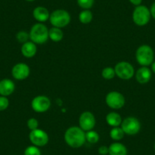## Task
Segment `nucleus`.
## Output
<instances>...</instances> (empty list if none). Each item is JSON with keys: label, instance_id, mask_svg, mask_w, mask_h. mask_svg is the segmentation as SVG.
Instances as JSON below:
<instances>
[{"label": "nucleus", "instance_id": "f257e3e1", "mask_svg": "<svg viewBox=\"0 0 155 155\" xmlns=\"http://www.w3.org/2000/svg\"><path fill=\"white\" fill-rule=\"evenodd\" d=\"M64 139L69 147L72 148H78L85 143V132L80 127L71 126L65 131Z\"/></svg>", "mask_w": 155, "mask_h": 155}, {"label": "nucleus", "instance_id": "f03ea898", "mask_svg": "<svg viewBox=\"0 0 155 155\" xmlns=\"http://www.w3.org/2000/svg\"><path fill=\"white\" fill-rule=\"evenodd\" d=\"M30 40L35 44H44L49 40V29L43 23L32 26L29 33Z\"/></svg>", "mask_w": 155, "mask_h": 155}, {"label": "nucleus", "instance_id": "7ed1b4c3", "mask_svg": "<svg viewBox=\"0 0 155 155\" xmlns=\"http://www.w3.org/2000/svg\"><path fill=\"white\" fill-rule=\"evenodd\" d=\"M137 62L141 66H148L152 64L154 59V53L150 46L141 45L137 49L135 53Z\"/></svg>", "mask_w": 155, "mask_h": 155}, {"label": "nucleus", "instance_id": "20e7f679", "mask_svg": "<svg viewBox=\"0 0 155 155\" xmlns=\"http://www.w3.org/2000/svg\"><path fill=\"white\" fill-rule=\"evenodd\" d=\"M49 19L53 27L62 28L69 25L71 16L66 10L56 9L50 14Z\"/></svg>", "mask_w": 155, "mask_h": 155}, {"label": "nucleus", "instance_id": "39448f33", "mask_svg": "<svg viewBox=\"0 0 155 155\" xmlns=\"http://www.w3.org/2000/svg\"><path fill=\"white\" fill-rule=\"evenodd\" d=\"M151 18L150 9L145 5H140L135 7L132 13V20L134 23L140 27L147 25Z\"/></svg>", "mask_w": 155, "mask_h": 155}, {"label": "nucleus", "instance_id": "423d86ee", "mask_svg": "<svg viewBox=\"0 0 155 155\" xmlns=\"http://www.w3.org/2000/svg\"><path fill=\"white\" fill-rule=\"evenodd\" d=\"M115 72L116 75L120 79L129 80L135 74V69L131 63L128 62H120L115 65Z\"/></svg>", "mask_w": 155, "mask_h": 155}, {"label": "nucleus", "instance_id": "0eeeda50", "mask_svg": "<svg viewBox=\"0 0 155 155\" xmlns=\"http://www.w3.org/2000/svg\"><path fill=\"white\" fill-rule=\"evenodd\" d=\"M121 128L126 135H135L141 130V123L135 117L129 116L123 120Z\"/></svg>", "mask_w": 155, "mask_h": 155}, {"label": "nucleus", "instance_id": "6e6552de", "mask_svg": "<svg viewBox=\"0 0 155 155\" xmlns=\"http://www.w3.org/2000/svg\"><path fill=\"white\" fill-rule=\"evenodd\" d=\"M105 101L107 105L113 110H120L126 104L125 97L118 91H111L107 94Z\"/></svg>", "mask_w": 155, "mask_h": 155}, {"label": "nucleus", "instance_id": "1a4fd4ad", "mask_svg": "<svg viewBox=\"0 0 155 155\" xmlns=\"http://www.w3.org/2000/svg\"><path fill=\"white\" fill-rule=\"evenodd\" d=\"M29 139L33 145L37 147H44L49 142V135L43 129H37L31 131L29 134Z\"/></svg>", "mask_w": 155, "mask_h": 155}, {"label": "nucleus", "instance_id": "9d476101", "mask_svg": "<svg viewBox=\"0 0 155 155\" xmlns=\"http://www.w3.org/2000/svg\"><path fill=\"white\" fill-rule=\"evenodd\" d=\"M51 107L50 98L44 95L35 97L31 101V108L37 113H45Z\"/></svg>", "mask_w": 155, "mask_h": 155}, {"label": "nucleus", "instance_id": "9b49d317", "mask_svg": "<svg viewBox=\"0 0 155 155\" xmlns=\"http://www.w3.org/2000/svg\"><path fill=\"white\" fill-rule=\"evenodd\" d=\"M96 125V119L91 112L86 111L81 114L79 117V127L84 132L92 130Z\"/></svg>", "mask_w": 155, "mask_h": 155}, {"label": "nucleus", "instance_id": "f8f14e48", "mask_svg": "<svg viewBox=\"0 0 155 155\" xmlns=\"http://www.w3.org/2000/svg\"><path fill=\"white\" fill-rule=\"evenodd\" d=\"M30 68L26 63L20 62L13 66L12 69V74L15 79L22 81L28 78L30 75Z\"/></svg>", "mask_w": 155, "mask_h": 155}, {"label": "nucleus", "instance_id": "ddd939ff", "mask_svg": "<svg viewBox=\"0 0 155 155\" xmlns=\"http://www.w3.org/2000/svg\"><path fill=\"white\" fill-rule=\"evenodd\" d=\"M135 74V79L139 84H144L150 81L152 76V71L148 67L141 66L136 71Z\"/></svg>", "mask_w": 155, "mask_h": 155}, {"label": "nucleus", "instance_id": "4468645a", "mask_svg": "<svg viewBox=\"0 0 155 155\" xmlns=\"http://www.w3.org/2000/svg\"><path fill=\"white\" fill-rule=\"evenodd\" d=\"M15 89V84L8 78H5L0 81V95L8 97L12 94Z\"/></svg>", "mask_w": 155, "mask_h": 155}, {"label": "nucleus", "instance_id": "2eb2a0df", "mask_svg": "<svg viewBox=\"0 0 155 155\" xmlns=\"http://www.w3.org/2000/svg\"><path fill=\"white\" fill-rule=\"evenodd\" d=\"M50 12L48 9L45 7L37 6L33 11V17L34 18L36 21L39 23H43L45 22L50 18Z\"/></svg>", "mask_w": 155, "mask_h": 155}, {"label": "nucleus", "instance_id": "dca6fc26", "mask_svg": "<svg viewBox=\"0 0 155 155\" xmlns=\"http://www.w3.org/2000/svg\"><path fill=\"white\" fill-rule=\"evenodd\" d=\"M37 48L36 44L32 41H28L22 44L21 52V54L26 58H32L36 55Z\"/></svg>", "mask_w": 155, "mask_h": 155}, {"label": "nucleus", "instance_id": "f3484780", "mask_svg": "<svg viewBox=\"0 0 155 155\" xmlns=\"http://www.w3.org/2000/svg\"><path fill=\"white\" fill-rule=\"evenodd\" d=\"M128 150L126 146L120 142L112 143L109 146L110 155H127Z\"/></svg>", "mask_w": 155, "mask_h": 155}, {"label": "nucleus", "instance_id": "a211bd4d", "mask_svg": "<svg viewBox=\"0 0 155 155\" xmlns=\"http://www.w3.org/2000/svg\"><path fill=\"white\" fill-rule=\"evenodd\" d=\"M106 122L109 126L113 128L120 126L123 122V120H122L121 116L118 113L111 112V113H108L106 116Z\"/></svg>", "mask_w": 155, "mask_h": 155}, {"label": "nucleus", "instance_id": "6ab92c4d", "mask_svg": "<svg viewBox=\"0 0 155 155\" xmlns=\"http://www.w3.org/2000/svg\"><path fill=\"white\" fill-rule=\"evenodd\" d=\"M63 31L61 30V28L53 27L50 29H49V38L53 42H59L63 39Z\"/></svg>", "mask_w": 155, "mask_h": 155}, {"label": "nucleus", "instance_id": "aec40b11", "mask_svg": "<svg viewBox=\"0 0 155 155\" xmlns=\"http://www.w3.org/2000/svg\"><path fill=\"white\" fill-rule=\"evenodd\" d=\"M78 18L81 24L87 25L91 22L92 19H93V14L90 11V9H83V11L80 12Z\"/></svg>", "mask_w": 155, "mask_h": 155}, {"label": "nucleus", "instance_id": "412c9836", "mask_svg": "<svg viewBox=\"0 0 155 155\" xmlns=\"http://www.w3.org/2000/svg\"><path fill=\"white\" fill-rule=\"evenodd\" d=\"M125 132L122 129L121 127H113V129L110 130V136L114 141H120L124 138Z\"/></svg>", "mask_w": 155, "mask_h": 155}, {"label": "nucleus", "instance_id": "4be33fe9", "mask_svg": "<svg viewBox=\"0 0 155 155\" xmlns=\"http://www.w3.org/2000/svg\"><path fill=\"white\" fill-rule=\"evenodd\" d=\"M85 138L86 141H88L91 144H96L99 141L100 135L95 131L91 130L85 132Z\"/></svg>", "mask_w": 155, "mask_h": 155}, {"label": "nucleus", "instance_id": "5701e85b", "mask_svg": "<svg viewBox=\"0 0 155 155\" xmlns=\"http://www.w3.org/2000/svg\"><path fill=\"white\" fill-rule=\"evenodd\" d=\"M102 77L106 80H111L116 76V72H115L114 68L112 67H106L102 70Z\"/></svg>", "mask_w": 155, "mask_h": 155}, {"label": "nucleus", "instance_id": "b1692460", "mask_svg": "<svg viewBox=\"0 0 155 155\" xmlns=\"http://www.w3.org/2000/svg\"><path fill=\"white\" fill-rule=\"evenodd\" d=\"M16 39L19 43H21L22 44L28 42L30 39V35L28 32L25 31H21L17 33L16 34Z\"/></svg>", "mask_w": 155, "mask_h": 155}, {"label": "nucleus", "instance_id": "393cba45", "mask_svg": "<svg viewBox=\"0 0 155 155\" xmlns=\"http://www.w3.org/2000/svg\"><path fill=\"white\" fill-rule=\"evenodd\" d=\"M24 155H41V151L37 146L31 145L25 149Z\"/></svg>", "mask_w": 155, "mask_h": 155}, {"label": "nucleus", "instance_id": "a878e982", "mask_svg": "<svg viewBox=\"0 0 155 155\" xmlns=\"http://www.w3.org/2000/svg\"><path fill=\"white\" fill-rule=\"evenodd\" d=\"M77 3L83 9H90L94 3V0H77Z\"/></svg>", "mask_w": 155, "mask_h": 155}, {"label": "nucleus", "instance_id": "bb28decb", "mask_svg": "<svg viewBox=\"0 0 155 155\" xmlns=\"http://www.w3.org/2000/svg\"><path fill=\"white\" fill-rule=\"evenodd\" d=\"M27 126H28V128L31 131L34 130V129H38L39 126V123L37 121V119L35 118H31L28 120L27 122Z\"/></svg>", "mask_w": 155, "mask_h": 155}, {"label": "nucleus", "instance_id": "cd10ccee", "mask_svg": "<svg viewBox=\"0 0 155 155\" xmlns=\"http://www.w3.org/2000/svg\"><path fill=\"white\" fill-rule=\"evenodd\" d=\"M9 106V101L7 97L0 96V111H4Z\"/></svg>", "mask_w": 155, "mask_h": 155}, {"label": "nucleus", "instance_id": "c85d7f7f", "mask_svg": "<svg viewBox=\"0 0 155 155\" xmlns=\"http://www.w3.org/2000/svg\"><path fill=\"white\" fill-rule=\"evenodd\" d=\"M98 153L101 155H107L109 153V147L102 145L98 148Z\"/></svg>", "mask_w": 155, "mask_h": 155}, {"label": "nucleus", "instance_id": "c756f323", "mask_svg": "<svg viewBox=\"0 0 155 155\" xmlns=\"http://www.w3.org/2000/svg\"><path fill=\"white\" fill-rule=\"evenodd\" d=\"M150 15H151V17L155 20V2H153V3L151 5V6H150Z\"/></svg>", "mask_w": 155, "mask_h": 155}, {"label": "nucleus", "instance_id": "7c9ffc66", "mask_svg": "<svg viewBox=\"0 0 155 155\" xmlns=\"http://www.w3.org/2000/svg\"><path fill=\"white\" fill-rule=\"evenodd\" d=\"M129 2L132 4V5H135V6H138L141 4L142 2V0H129Z\"/></svg>", "mask_w": 155, "mask_h": 155}, {"label": "nucleus", "instance_id": "2f4dec72", "mask_svg": "<svg viewBox=\"0 0 155 155\" xmlns=\"http://www.w3.org/2000/svg\"><path fill=\"white\" fill-rule=\"evenodd\" d=\"M150 66H151V71L155 74V61H153V62H152V64L150 65Z\"/></svg>", "mask_w": 155, "mask_h": 155}, {"label": "nucleus", "instance_id": "473e14b6", "mask_svg": "<svg viewBox=\"0 0 155 155\" xmlns=\"http://www.w3.org/2000/svg\"><path fill=\"white\" fill-rule=\"evenodd\" d=\"M26 1H28V2H34L35 0H26Z\"/></svg>", "mask_w": 155, "mask_h": 155}, {"label": "nucleus", "instance_id": "72a5a7b5", "mask_svg": "<svg viewBox=\"0 0 155 155\" xmlns=\"http://www.w3.org/2000/svg\"><path fill=\"white\" fill-rule=\"evenodd\" d=\"M153 147H154V150H155V144H154V146H153Z\"/></svg>", "mask_w": 155, "mask_h": 155}]
</instances>
